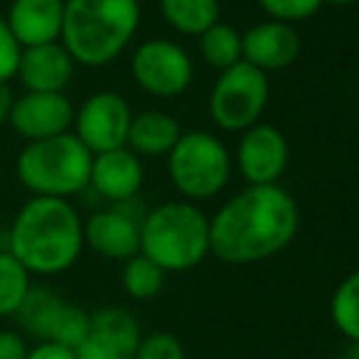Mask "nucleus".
I'll use <instances>...</instances> for the list:
<instances>
[{"mask_svg":"<svg viewBox=\"0 0 359 359\" xmlns=\"http://www.w3.org/2000/svg\"><path fill=\"white\" fill-rule=\"evenodd\" d=\"M298 225V203L286 189L247 186L210 217V255L225 264L271 259L296 240Z\"/></svg>","mask_w":359,"mask_h":359,"instance_id":"obj_1","label":"nucleus"},{"mask_svg":"<svg viewBox=\"0 0 359 359\" xmlns=\"http://www.w3.org/2000/svg\"><path fill=\"white\" fill-rule=\"evenodd\" d=\"M83 247V220L64 198L32 196L10 222L8 252L32 276L69 271L81 259Z\"/></svg>","mask_w":359,"mask_h":359,"instance_id":"obj_2","label":"nucleus"},{"mask_svg":"<svg viewBox=\"0 0 359 359\" xmlns=\"http://www.w3.org/2000/svg\"><path fill=\"white\" fill-rule=\"evenodd\" d=\"M140 27V0H64L62 44L86 67L110 64Z\"/></svg>","mask_w":359,"mask_h":359,"instance_id":"obj_3","label":"nucleus"},{"mask_svg":"<svg viewBox=\"0 0 359 359\" xmlns=\"http://www.w3.org/2000/svg\"><path fill=\"white\" fill-rule=\"evenodd\" d=\"M140 255L166 274L194 269L210 255V217L189 201L156 205L140 225Z\"/></svg>","mask_w":359,"mask_h":359,"instance_id":"obj_4","label":"nucleus"},{"mask_svg":"<svg viewBox=\"0 0 359 359\" xmlns=\"http://www.w3.org/2000/svg\"><path fill=\"white\" fill-rule=\"evenodd\" d=\"M93 154L74 133L29 142L20 151L18 179L32 196L39 198H64L88 189Z\"/></svg>","mask_w":359,"mask_h":359,"instance_id":"obj_5","label":"nucleus"},{"mask_svg":"<svg viewBox=\"0 0 359 359\" xmlns=\"http://www.w3.org/2000/svg\"><path fill=\"white\" fill-rule=\"evenodd\" d=\"M169 179L184 198L208 201L220 194L230 179L227 147L210 133H181L169 151Z\"/></svg>","mask_w":359,"mask_h":359,"instance_id":"obj_6","label":"nucleus"},{"mask_svg":"<svg viewBox=\"0 0 359 359\" xmlns=\"http://www.w3.org/2000/svg\"><path fill=\"white\" fill-rule=\"evenodd\" d=\"M15 323L25 340L32 337L37 342H54L76 350L88 332L90 313L67 301L54 288L32 286L20 311L15 313Z\"/></svg>","mask_w":359,"mask_h":359,"instance_id":"obj_7","label":"nucleus"},{"mask_svg":"<svg viewBox=\"0 0 359 359\" xmlns=\"http://www.w3.org/2000/svg\"><path fill=\"white\" fill-rule=\"evenodd\" d=\"M269 103V79L252 64L240 62L217 76L210 90V118L227 133L255 128Z\"/></svg>","mask_w":359,"mask_h":359,"instance_id":"obj_8","label":"nucleus"},{"mask_svg":"<svg viewBox=\"0 0 359 359\" xmlns=\"http://www.w3.org/2000/svg\"><path fill=\"white\" fill-rule=\"evenodd\" d=\"M130 69L147 93L159 98L181 95L194 81V62L186 49L171 39H149L140 44Z\"/></svg>","mask_w":359,"mask_h":359,"instance_id":"obj_9","label":"nucleus"},{"mask_svg":"<svg viewBox=\"0 0 359 359\" xmlns=\"http://www.w3.org/2000/svg\"><path fill=\"white\" fill-rule=\"evenodd\" d=\"M133 120L130 103L115 90H100L81 103L74 115L76 137L90 154H103L128 144V130Z\"/></svg>","mask_w":359,"mask_h":359,"instance_id":"obj_10","label":"nucleus"},{"mask_svg":"<svg viewBox=\"0 0 359 359\" xmlns=\"http://www.w3.org/2000/svg\"><path fill=\"white\" fill-rule=\"evenodd\" d=\"M142 340L137 318L118 306L90 313L88 332L76 347V359H135Z\"/></svg>","mask_w":359,"mask_h":359,"instance_id":"obj_11","label":"nucleus"},{"mask_svg":"<svg viewBox=\"0 0 359 359\" xmlns=\"http://www.w3.org/2000/svg\"><path fill=\"white\" fill-rule=\"evenodd\" d=\"M142 217L128 210L125 203L98 210L83 220V245L110 262H128L140 255Z\"/></svg>","mask_w":359,"mask_h":359,"instance_id":"obj_12","label":"nucleus"},{"mask_svg":"<svg viewBox=\"0 0 359 359\" xmlns=\"http://www.w3.org/2000/svg\"><path fill=\"white\" fill-rule=\"evenodd\" d=\"M237 166L250 186H274L288 166V142L274 125L245 130L237 147Z\"/></svg>","mask_w":359,"mask_h":359,"instance_id":"obj_13","label":"nucleus"},{"mask_svg":"<svg viewBox=\"0 0 359 359\" xmlns=\"http://www.w3.org/2000/svg\"><path fill=\"white\" fill-rule=\"evenodd\" d=\"M74 103L64 93H25L15 98L10 125L29 142L57 137L74 125Z\"/></svg>","mask_w":359,"mask_h":359,"instance_id":"obj_14","label":"nucleus"},{"mask_svg":"<svg viewBox=\"0 0 359 359\" xmlns=\"http://www.w3.org/2000/svg\"><path fill=\"white\" fill-rule=\"evenodd\" d=\"M144 184V166L135 151L120 147L113 151L93 154L88 186L110 203H125L140 194Z\"/></svg>","mask_w":359,"mask_h":359,"instance_id":"obj_15","label":"nucleus"},{"mask_svg":"<svg viewBox=\"0 0 359 359\" xmlns=\"http://www.w3.org/2000/svg\"><path fill=\"white\" fill-rule=\"evenodd\" d=\"M301 54V37L286 22L266 20L242 34V62L259 72H279L291 67Z\"/></svg>","mask_w":359,"mask_h":359,"instance_id":"obj_16","label":"nucleus"},{"mask_svg":"<svg viewBox=\"0 0 359 359\" xmlns=\"http://www.w3.org/2000/svg\"><path fill=\"white\" fill-rule=\"evenodd\" d=\"M74 64L64 44H39L22 49L15 76L29 93H64L74 79Z\"/></svg>","mask_w":359,"mask_h":359,"instance_id":"obj_17","label":"nucleus"},{"mask_svg":"<svg viewBox=\"0 0 359 359\" xmlns=\"http://www.w3.org/2000/svg\"><path fill=\"white\" fill-rule=\"evenodd\" d=\"M5 22L22 49L59 42L64 27V0H13Z\"/></svg>","mask_w":359,"mask_h":359,"instance_id":"obj_18","label":"nucleus"},{"mask_svg":"<svg viewBox=\"0 0 359 359\" xmlns=\"http://www.w3.org/2000/svg\"><path fill=\"white\" fill-rule=\"evenodd\" d=\"M181 137V128L171 115L161 110H144L133 115L128 130V149L137 156H164Z\"/></svg>","mask_w":359,"mask_h":359,"instance_id":"obj_19","label":"nucleus"},{"mask_svg":"<svg viewBox=\"0 0 359 359\" xmlns=\"http://www.w3.org/2000/svg\"><path fill=\"white\" fill-rule=\"evenodd\" d=\"M164 20L184 34H203L220 18L217 0H159Z\"/></svg>","mask_w":359,"mask_h":359,"instance_id":"obj_20","label":"nucleus"},{"mask_svg":"<svg viewBox=\"0 0 359 359\" xmlns=\"http://www.w3.org/2000/svg\"><path fill=\"white\" fill-rule=\"evenodd\" d=\"M330 318L347 342L359 345V269L337 284L330 298Z\"/></svg>","mask_w":359,"mask_h":359,"instance_id":"obj_21","label":"nucleus"},{"mask_svg":"<svg viewBox=\"0 0 359 359\" xmlns=\"http://www.w3.org/2000/svg\"><path fill=\"white\" fill-rule=\"evenodd\" d=\"M32 286V274L8 250H0V318H15Z\"/></svg>","mask_w":359,"mask_h":359,"instance_id":"obj_22","label":"nucleus"},{"mask_svg":"<svg viewBox=\"0 0 359 359\" xmlns=\"http://www.w3.org/2000/svg\"><path fill=\"white\" fill-rule=\"evenodd\" d=\"M201 54L210 67L225 72L242 62V34L230 25L215 22L201 34Z\"/></svg>","mask_w":359,"mask_h":359,"instance_id":"obj_23","label":"nucleus"},{"mask_svg":"<svg viewBox=\"0 0 359 359\" xmlns=\"http://www.w3.org/2000/svg\"><path fill=\"white\" fill-rule=\"evenodd\" d=\"M123 288L135 301H151L161 293L166 284V271L159 269L151 259L144 255H137L123 264Z\"/></svg>","mask_w":359,"mask_h":359,"instance_id":"obj_24","label":"nucleus"},{"mask_svg":"<svg viewBox=\"0 0 359 359\" xmlns=\"http://www.w3.org/2000/svg\"><path fill=\"white\" fill-rule=\"evenodd\" d=\"M135 359H186V350L174 332L154 330L149 335H142Z\"/></svg>","mask_w":359,"mask_h":359,"instance_id":"obj_25","label":"nucleus"},{"mask_svg":"<svg viewBox=\"0 0 359 359\" xmlns=\"http://www.w3.org/2000/svg\"><path fill=\"white\" fill-rule=\"evenodd\" d=\"M325 0H259L266 15L276 22H298V20H308L323 8Z\"/></svg>","mask_w":359,"mask_h":359,"instance_id":"obj_26","label":"nucleus"},{"mask_svg":"<svg viewBox=\"0 0 359 359\" xmlns=\"http://www.w3.org/2000/svg\"><path fill=\"white\" fill-rule=\"evenodd\" d=\"M20 54L22 47L18 44V39L13 37L8 22L0 15V81L8 83L15 74H18V64H20Z\"/></svg>","mask_w":359,"mask_h":359,"instance_id":"obj_27","label":"nucleus"},{"mask_svg":"<svg viewBox=\"0 0 359 359\" xmlns=\"http://www.w3.org/2000/svg\"><path fill=\"white\" fill-rule=\"evenodd\" d=\"M27 340L22 332L0 327V359H25L27 357Z\"/></svg>","mask_w":359,"mask_h":359,"instance_id":"obj_28","label":"nucleus"},{"mask_svg":"<svg viewBox=\"0 0 359 359\" xmlns=\"http://www.w3.org/2000/svg\"><path fill=\"white\" fill-rule=\"evenodd\" d=\"M25 359H76V352L72 347L54 345V342H37L27 350Z\"/></svg>","mask_w":359,"mask_h":359,"instance_id":"obj_29","label":"nucleus"},{"mask_svg":"<svg viewBox=\"0 0 359 359\" xmlns=\"http://www.w3.org/2000/svg\"><path fill=\"white\" fill-rule=\"evenodd\" d=\"M13 105H15L13 90H10L8 83H3V81H0V125L10 123V113H13Z\"/></svg>","mask_w":359,"mask_h":359,"instance_id":"obj_30","label":"nucleus"},{"mask_svg":"<svg viewBox=\"0 0 359 359\" xmlns=\"http://www.w3.org/2000/svg\"><path fill=\"white\" fill-rule=\"evenodd\" d=\"M342 359H359V345H357V342H347V350H345V355H342Z\"/></svg>","mask_w":359,"mask_h":359,"instance_id":"obj_31","label":"nucleus"},{"mask_svg":"<svg viewBox=\"0 0 359 359\" xmlns=\"http://www.w3.org/2000/svg\"><path fill=\"white\" fill-rule=\"evenodd\" d=\"M327 3H332V5H352L355 0H327Z\"/></svg>","mask_w":359,"mask_h":359,"instance_id":"obj_32","label":"nucleus"}]
</instances>
